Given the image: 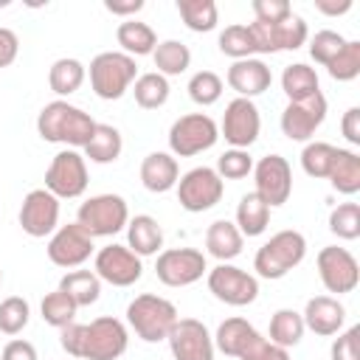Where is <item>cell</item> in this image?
I'll list each match as a JSON object with an SVG mask.
<instances>
[{"label":"cell","instance_id":"obj_1","mask_svg":"<svg viewBox=\"0 0 360 360\" xmlns=\"http://www.w3.org/2000/svg\"><path fill=\"white\" fill-rule=\"evenodd\" d=\"M59 343L76 360H118L129 346V332L118 318L101 315L90 323H68L59 329Z\"/></svg>","mask_w":360,"mask_h":360},{"label":"cell","instance_id":"obj_2","mask_svg":"<svg viewBox=\"0 0 360 360\" xmlns=\"http://www.w3.org/2000/svg\"><path fill=\"white\" fill-rule=\"evenodd\" d=\"M98 121H93L82 107H73L62 98L45 104L37 115V132L48 143H65L68 149H76L90 141Z\"/></svg>","mask_w":360,"mask_h":360},{"label":"cell","instance_id":"obj_3","mask_svg":"<svg viewBox=\"0 0 360 360\" xmlns=\"http://www.w3.org/2000/svg\"><path fill=\"white\" fill-rule=\"evenodd\" d=\"M307 256V239L301 231L284 228L278 233H273L253 256V270L259 278L267 281H278L284 278L292 267H298Z\"/></svg>","mask_w":360,"mask_h":360},{"label":"cell","instance_id":"obj_4","mask_svg":"<svg viewBox=\"0 0 360 360\" xmlns=\"http://www.w3.org/2000/svg\"><path fill=\"white\" fill-rule=\"evenodd\" d=\"M177 318H180L177 307L169 298H160L155 292H143V295L132 298L129 307H127V323L146 343L166 340L172 326L177 323Z\"/></svg>","mask_w":360,"mask_h":360},{"label":"cell","instance_id":"obj_5","mask_svg":"<svg viewBox=\"0 0 360 360\" xmlns=\"http://www.w3.org/2000/svg\"><path fill=\"white\" fill-rule=\"evenodd\" d=\"M138 79V65L121 51H104L90 62V87L104 101H118Z\"/></svg>","mask_w":360,"mask_h":360},{"label":"cell","instance_id":"obj_6","mask_svg":"<svg viewBox=\"0 0 360 360\" xmlns=\"http://www.w3.org/2000/svg\"><path fill=\"white\" fill-rule=\"evenodd\" d=\"M76 222L96 239V236H115L129 222V208L121 194H96L84 200L76 211Z\"/></svg>","mask_w":360,"mask_h":360},{"label":"cell","instance_id":"obj_7","mask_svg":"<svg viewBox=\"0 0 360 360\" xmlns=\"http://www.w3.org/2000/svg\"><path fill=\"white\" fill-rule=\"evenodd\" d=\"M217 141H219V127L205 112L180 115L169 127V149L177 158H194V155L211 149Z\"/></svg>","mask_w":360,"mask_h":360},{"label":"cell","instance_id":"obj_8","mask_svg":"<svg viewBox=\"0 0 360 360\" xmlns=\"http://www.w3.org/2000/svg\"><path fill=\"white\" fill-rule=\"evenodd\" d=\"M87 160L76 149H62L53 155L45 172V188L56 200H76L87 191Z\"/></svg>","mask_w":360,"mask_h":360},{"label":"cell","instance_id":"obj_9","mask_svg":"<svg viewBox=\"0 0 360 360\" xmlns=\"http://www.w3.org/2000/svg\"><path fill=\"white\" fill-rule=\"evenodd\" d=\"M267 346L270 340L245 318H225L214 335V349L236 360H262Z\"/></svg>","mask_w":360,"mask_h":360},{"label":"cell","instance_id":"obj_10","mask_svg":"<svg viewBox=\"0 0 360 360\" xmlns=\"http://www.w3.org/2000/svg\"><path fill=\"white\" fill-rule=\"evenodd\" d=\"M222 191H225V180L211 166H194L177 180V202L191 214H202L214 208L222 200Z\"/></svg>","mask_w":360,"mask_h":360},{"label":"cell","instance_id":"obj_11","mask_svg":"<svg viewBox=\"0 0 360 360\" xmlns=\"http://www.w3.org/2000/svg\"><path fill=\"white\" fill-rule=\"evenodd\" d=\"M208 290L228 307H248L259 298V278L236 264L219 262L214 270H208Z\"/></svg>","mask_w":360,"mask_h":360},{"label":"cell","instance_id":"obj_12","mask_svg":"<svg viewBox=\"0 0 360 360\" xmlns=\"http://www.w3.org/2000/svg\"><path fill=\"white\" fill-rule=\"evenodd\" d=\"M250 34H253V42H256V53H278V51H298L307 42L309 28H307L304 17L290 14L278 22L253 20Z\"/></svg>","mask_w":360,"mask_h":360},{"label":"cell","instance_id":"obj_13","mask_svg":"<svg viewBox=\"0 0 360 360\" xmlns=\"http://www.w3.org/2000/svg\"><path fill=\"white\" fill-rule=\"evenodd\" d=\"M205 270V253L197 248H169L155 262V273L166 287H188L200 281Z\"/></svg>","mask_w":360,"mask_h":360},{"label":"cell","instance_id":"obj_14","mask_svg":"<svg viewBox=\"0 0 360 360\" xmlns=\"http://www.w3.org/2000/svg\"><path fill=\"white\" fill-rule=\"evenodd\" d=\"M315 264H318V278L329 292L343 295L360 284V264L346 248H338V245L321 248Z\"/></svg>","mask_w":360,"mask_h":360},{"label":"cell","instance_id":"obj_15","mask_svg":"<svg viewBox=\"0 0 360 360\" xmlns=\"http://www.w3.org/2000/svg\"><path fill=\"white\" fill-rule=\"evenodd\" d=\"M93 236L79 225V222H70V225H59L51 239H48V259L56 264V267H82L90 256H93Z\"/></svg>","mask_w":360,"mask_h":360},{"label":"cell","instance_id":"obj_16","mask_svg":"<svg viewBox=\"0 0 360 360\" xmlns=\"http://www.w3.org/2000/svg\"><path fill=\"white\" fill-rule=\"evenodd\" d=\"M262 129V118H259V107L253 104V98H233L225 104V115H222V138L233 146V149H248L256 143Z\"/></svg>","mask_w":360,"mask_h":360},{"label":"cell","instance_id":"obj_17","mask_svg":"<svg viewBox=\"0 0 360 360\" xmlns=\"http://www.w3.org/2000/svg\"><path fill=\"white\" fill-rule=\"evenodd\" d=\"M253 177H256V194L270 205H284L292 194V169L287 158L281 155H264L259 163H253Z\"/></svg>","mask_w":360,"mask_h":360},{"label":"cell","instance_id":"obj_18","mask_svg":"<svg viewBox=\"0 0 360 360\" xmlns=\"http://www.w3.org/2000/svg\"><path fill=\"white\" fill-rule=\"evenodd\" d=\"M93 273L112 284V287H132L141 276H143V264H141V256H135L127 245H107L96 253V262H93Z\"/></svg>","mask_w":360,"mask_h":360},{"label":"cell","instance_id":"obj_19","mask_svg":"<svg viewBox=\"0 0 360 360\" xmlns=\"http://www.w3.org/2000/svg\"><path fill=\"white\" fill-rule=\"evenodd\" d=\"M166 340L174 360H214V338L197 318H177Z\"/></svg>","mask_w":360,"mask_h":360},{"label":"cell","instance_id":"obj_20","mask_svg":"<svg viewBox=\"0 0 360 360\" xmlns=\"http://www.w3.org/2000/svg\"><path fill=\"white\" fill-rule=\"evenodd\" d=\"M20 228L34 239L51 236L59 228V200L48 188L28 191L20 205Z\"/></svg>","mask_w":360,"mask_h":360},{"label":"cell","instance_id":"obj_21","mask_svg":"<svg viewBox=\"0 0 360 360\" xmlns=\"http://www.w3.org/2000/svg\"><path fill=\"white\" fill-rule=\"evenodd\" d=\"M326 118V96L315 93L301 101H290L281 112V132L290 141H309Z\"/></svg>","mask_w":360,"mask_h":360},{"label":"cell","instance_id":"obj_22","mask_svg":"<svg viewBox=\"0 0 360 360\" xmlns=\"http://www.w3.org/2000/svg\"><path fill=\"white\" fill-rule=\"evenodd\" d=\"M225 82L231 84V90L239 93V98H253V96H262L264 90H270L273 73H270V68H267L262 59L250 56V59L233 62V65L228 68Z\"/></svg>","mask_w":360,"mask_h":360},{"label":"cell","instance_id":"obj_23","mask_svg":"<svg viewBox=\"0 0 360 360\" xmlns=\"http://www.w3.org/2000/svg\"><path fill=\"white\" fill-rule=\"evenodd\" d=\"M304 326L321 338H329V335H338L343 329V321H346V309L338 298L332 295H315L307 301L304 312Z\"/></svg>","mask_w":360,"mask_h":360},{"label":"cell","instance_id":"obj_24","mask_svg":"<svg viewBox=\"0 0 360 360\" xmlns=\"http://www.w3.org/2000/svg\"><path fill=\"white\" fill-rule=\"evenodd\" d=\"M180 180V169L174 155L169 152H149L141 163V183L146 191L152 194H163L169 188H174Z\"/></svg>","mask_w":360,"mask_h":360},{"label":"cell","instance_id":"obj_25","mask_svg":"<svg viewBox=\"0 0 360 360\" xmlns=\"http://www.w3.org/2000/svg\"><path fill=\"white\" fill-rule=\"evenodd\" d=\"M127 248L135 256H155L163 248V228L155 217L138 214L127 222Z\"/></svg>","mask_w":360,"mask_h":360},{"label":"cell","instance_id":"obj_26","mask_svg":"<svg viewBox=\"0 0 360 360\" xmlns=\"http://www.w3.org/2000/svg\"><path fill=\"white\" fill-rule=\"evenodd\" d=\"M242 245H245V236L239 233V228L228 219H217L208 225L205 231V250L219 259V262H231L242 253Z\"/></svg>","mask_w":360,"mask_h":360},{"label":"cell","instance_id":"obj_27","mask_svg":"<svg viewBox=\"0 0 360 360\" xmlns=\"http://www.w3.org/2000/svg\"><path fill=\"white\" fill-rule=\"evenodd\" d=\"M115 39H118V45H121V53H127V56H149V53H155V48H158V34L152 31V25H146V22H141V20H124L118 28H115Z\"/></svg>","mask_w":360,"mask_h":360},{"label":"cell","instance_id":"obj_28","mask_svg":"<svg viewBox=\"0 0 360 360\" xmlns=\"http://www.w3.org/2000/svg\"><path fill=\"white\" fill-rule=\"evenodd\" d=\"M242 236H262L270 225V205L256 194V191H248L239 205H236V222Z\"/></svg>","mask_w":360,"mask_h":360},{"label":"cell","instance_id":"obj_29","mask_svg":"<svg viewBox=\"0 0 360 360\" xmlns=\"http://www.w3.org/2000/svg\"><path fill=\"white\" fill-rule=\"evenodd\" d=\"M124 141L121 132L112 124H96L90 141L84 143V160L90 158L93 163H115L121 158Z\"/></svg>","mask_w":360,"mask_h":360},{"label":"cell","instance_id":"obj_30","mask_svg":"<svg viewBox=\"0 0 360 360\" xmlns=\"http://www.w3.org/2000/svg\"><path fill=\"white\" fill-rule=\"evenodd\" d=\"M326 180L332 183L335 191H340L346 197L357 194L360 191V155L338 146V155H335V163H332V172Z\"/></svg>","mask_w":360,"mask_h":360},{"label":"cell","instance_id":"obj_31","mask_svg":"<svg viewBox=\"0 0 360 360\" xmlns=\"http://www.w3.org/2000/svg\"><path fill=\"white\" fill-rule=\"evenodd\" d=\"M59 290L76 304V307H90L101 295V278L93 270H70L62 276Z\"/></svg>","mask_w":360,"mask_h":360},{"label":"cell","instance_id":"obj_32","mask_svg":"<svg viewBox=\"0 0 360 360\" xmlns=\"http://www.w3.org/2000/svg\"><path fill=\"white\" fill-rule=\"evenodd\" d=\"M281 90L287 93L290 101H301V98H309L315 93H321V84H318V73L304 65V62H292L284 68L281 73Z\"/></svg>","mask_w":360,"mask_h":360},{"label":"cell","instance_id":"obj_33","mask_svg":"<svg viewBox=\"0 0 360 360\" xmlns=\"http://www.w3.org/2000/svg\"><path fill=\"white\" fill-rule=\"evenodd\" d=\"M84 76H87V70H84V65H82L79 59L62 56V59H56V62L51 65V70H48V84H51V90H53L56 96H70V93H76V90L82 87Z\"/></svg>","mask_w":360,"mask_h":360},{"label":"cell","instance_id":"obj_34","mask_svg":"<svg viewBox=\"0 0 360 360\" xmlns=\"http://www.w3.org/2000/svg\"><path fill=\"white\" fill-rule=\"evenodd\" d=\"M304 332H307V326H304L301 312H295V309L273 312V318H270V343H276L281 349H290V346L301 343Z\"/></svg>","mask_w":360,"mask_h":360},{"label":"cell","instance_id":"obj_35","mask_svg":"<svg viewBox=\"0 0 360 360\" xmlns=\"http://www.w3.org/2000/svg\"><path fill=\"white\" fill-rule=\"evenodd\" d=\"M177 11H180L186 28L194 34L214 31L219 22V11H217L214 0H177Z\"/></svg>","mask_w":360,"mask_h":360},{"label":"cell","instance_id":"obj_36","mask_svg":"<svg viewBox=\"0 0 360 360\" xmlns=\"http://www.w3.org/2000/svg\"><path fill=\"white\" fill-rule=\"evenodd\" d=\"M152 59H155V68L160 76H180L191 65V51H188V45H183L177 39H163V42H158Z\"/></svg>","mask_w":360,"mask_h":360},{"label":"cell","instance_id":"obj_37","mask_svg":"<svg viewBox=\"0 0 360 360\" xmlns=\"http://www.w3.org/2000/svg\"><path fill=\"white\" fill-rule=\"evenodd\" d=\"M169 79L166 76H160L158 70H152V73H141L135 82H132V93H135V101H138V107H143V110H158V107H163L166 101H169Z\"/></svg>","mask_w":360,"mask_h":360},{"label":"cell","instance_id":"obj_38","mask_svg":"<svg viewBox=\"0 0 360 360\" xmlns=\"http://www.w3.org/2000/svg\"><path fill=\"white\" fill-rule=\"evenodd\" d=\"M335 155H338V146H332L326 141H309L301 152V169L315 180H326L332 172Z\"/></svg>","mask_w":360,"mask_h":360},{"label":"cell","instance_id":"obj_39","mask_svg":"<svg viewBox=\"0 0 360 360\" xmlns=\"http://www.w3.org/2000/svg\"><path fill=\"white\" fill-rule=\"evenodd\" d=\"M219 51L225 56H231L233 62L239 59H250L256 53V42H253V34H250V25H225V31L219 34L217 39Z\"/></svg>","mask_w":360,"mask_h":360},{"label":"cell","instance_id":"obj_40","mask_svg":"<svg viewBox=\"0 0 360 360\" xmlns=\"http://www.w3.org/2000/svg\"><path fill=\"white\" fill-rule=\"evenodd\" d=\"M76 304L56 287L53 292H48L45 298H42V304H39V312H42V321L48 323V326H56V329H65L68 323H73V318H76Z\"/></svg>","mask_w":360,"mask_h":360},{"label":"cell","instance_id":"obj_41","mask_svg":"<svg viewBox=\"0 0 360 360\" xmlns=\"http://www.w3.org/2000/svg\"><path fill=\"white\" fill-rule=\"evenodd\" d=\"M31 318V304L20 295H8L0 301V332L3 335H20L28 326Z\"/></svg>","mask_w":360,"mask_h":360},{"label":"cell","instance_id":"obj_42","mask_svg":"<svg viewBox=\"0 0 360 360\" xmlns=\"http://www.w3.org/2000/svg\"><path fill=\"white\" fill-rule=\"evenodd\" d=\"M329 76L335 82H352L360 76V42L357 39H346V45L340 48V53L326 65Z\"/></svg>","mask_w":360,"mask_h":360},{"label":"cell","instance_id":"obj_43","mask_svg":"<svg viewBox=\"0 0 360 360\" xmlns=\"http://www.w3.org/2000/svg\"><path fill=\"white\" fill-rule=\"evenodd\" d=\"M188 96L194 104L200 107H211L219 101L222 96V79L214 73V70H197L191 79H188Z\"/></svg>","mask_w":360,"mask_h":360},{"label":"cell","instance_id":"obj_44","mask_svg":"<svg viewBox=\"0 0 360 360\" xmlns=\"http://www.w3.org/2000/svg\"><path fill=\"white\" fill-rule=\"evenodd\" d=\"M329 231L338 239H357L360 236V205L357 202H340L338 208H332L329 214Z\"/></svg>","mask_w":360,"mask_h":360},{"label":"cell","instance_id":"obj_45","mask_svg":"<svg viewBox=\"0 0 360 360\" xmlns=\"http://www.w3.org/2000/svg\"><path fill=\"white\" fill-rule=\"evenodd\" d=\"M222 180H242L253 172V158L248 149H228L217 158V169H214Z\"/></svg>","mask_w":360,"mask_h":360},{"label":"cell","instance_id":"obj_46","mask_svg":"<svg viewBox=\"0 0 360 360\" xmlns=\"http://www.w3.org/2000/svg\"><path fill=\"white\" fill-rule=\"evenodd\" d=\"M346 45V39L338 34V31H329V28H323V31H318L312 39H309V56L318 62V65H329L338 53H340V48Z\"/></svg>","mask_w":360,"mask_h":360},{"label":"cell","instance_id":"obj_47","mask_svg":"<svg viewBox=\"0 0 360 360\" xmlns=\"http://www.w3.org/2000/svg\"><path fill=\"white\" fill-rule=\"evenodd\" d=\"M332 360H360V326H349L346 332H338L329 349Z\"/></svg>","mask_w":360,"mask_h":360},{"label":"cell","instance_id":"obj_48","mask_svg":"<svg viewBox=\"0 0 360 360\" xmlns=\"http://www.w3.org/2000/svg\"><path fill=\"white\" fill-rule=\"evenodd\" d=\"M253 14L259 22H278L292 14V6L287 0H253Z\"/></svg>","mask_w":360,"mask_h":360},{"label":"cell","instance_id":"obj_49","mask_svg":"<svg viewBox=\"0 0 360 360\" xmlns=\"http://www.w3.org/2000/svg\"><path fill=\"white\" fill-rule=\"evenodd\" d=\"M17 53H20V39H17V34H14L11 28H3V25H0V70L8 68V65L17 59Z\"/></svg>","mask_w":360,"mask_h":360},{"label":"cell","instance_id":"obj_50","mask_svg":"<svg viewBox=\"0 0 360 360\" xmlns=\"http://www.w3.org/2000/svg\"><path fill=\"white\" fill-rule=\"evenodd\" d=\"M0 360H39V357H37L34 343H28V340H22V338H14V340L6 343Z\"/></svg>","mask_w":360,"mask_h":360},{"label":"cell","instance_id":"obj_51","mask_svg":"<svg viewBox=\"0 0 360 360\" xmlns=\"http://www.w3.org/2000/svg\"><path fill=\"white\" fill-rule=\"evenodd\" d=\"M340 132L352 146H360V107H349L340 121Z\"/></svg>","mask_w":360,"mask_h":360},{"label":"cell","instance_id":"obj_52","mask_svg":"<svg viewBox=\"0 0 360 360\" xmlns=\"http://www.w3.org/2000/svg\"><path fill=\"white\" fill-rule=\"evenodd\" d=\"M104 8L110 14H118V17H129V14H138L143 8V0H127V3H118V0H104Z\"/></svg>","mask_w":360,"mask_h":360},{"label":"cell","instance_id":"obj_53","mask_svg":"<svg viewBox=\"0 0 360 360\" xmlns=\"http://www.w3.org/2000/svg\"><path fill=\"white\" fill-rule=\"evenodd\" d=\"M315 8L326 17H340L352 8V0H315Z\"/></svg>","mask_w":360,"mask_h":360},{"label":"cell","instance_id":"obj_54","mask_svg":"<svg viewBox=\"0 0 360 360\" xmlns=\"http://www.w3.org/2000/svg\"><path fill=\"white\" fill-rule=\"evenodd\" d=\"M262 360H290V354H287V349H281V346L270 343V346H267V352L262 354Z\"/></svg>","mask_w":360,"mask_h":360},{"label":"cell","instance_id":"obj_55","mask_svg":"<svg viewBox=\"0 0 360 360\" xmlns=\"http://www.w3.org/2000/svg\"><path fill=\"white\" fill-rule=\"evenodd\" d=\"M0 281H3V270H0Z\"/></svg>","mask_w":360,"mask_h":360}]
</instances>
